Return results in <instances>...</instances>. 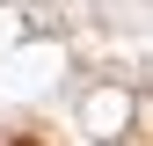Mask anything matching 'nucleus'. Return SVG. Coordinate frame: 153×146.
<instances>
[{
    "label": "nucleus",
    "mask_w": 153,
    "mask_h": 146,
    "mask_svg": "<svg viewBox=\"0 0 153 146\" xmlns=\"http://www.w3.org/2000/svg\"><path fill=\"white\" fill-rule=\"evenodd\" d=\"M7 146H44V139H7Z\"/></svg>",
    "instance_id": "f257e3e1"
}]
</instances>
